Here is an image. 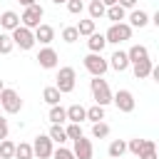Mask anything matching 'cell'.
<instances>
[{
    "label": "cell",
    "instance_id": "6da1fadb",
    "mask_svg": "<svg viewBox=\"0 0 159 159\" xmlns=\"http://www.w3.org/2000/svg\"><path fill=\"white\" fill-rule=\"evenodd\" d=\"M89 89H92V97H94V102H97L99 107H107V104L112 102V92H109L107 80L92 77V80H89Z\"/></svg>",
    "mask_w": 159,
    "mask_h": 159
},
{
    "label": "cell",
    "instance_id": "7a4b0ae2",
    "mask_svg": "<svg viewBox=\"0 0 159 159\" xmlns=\"http://www.w3.org/2000/svg\"><path fill=\"white\" fill-rule=\"evenodd\" d=\"M57 82H55V87L60 89V94H70L72 89H75V80H77V72H75V67H60V72H57V77H55Z\"/></svg>",
    "mask_w": 159,
    "mask_h": 159
},
{
    "label": "cell",
    "instance_id": "3957f363",
    "mask_svg": "<svg viewBox=\"0 0 159 159\" xmlns=\"http://www.w3.org/2000/svg\"><path fill=\"white\" fill-rule=\"evenodd\" d=\"M45 17V10H42V5H30V7H25V12L20 15V25L22 27H27V30H35L37 25H42L40 20Z\"/></svg>",
    "mask_w": 159,
    "mask_h": 159
},
{
    "label": "cell",
    "instance_id": "277c9868",
    "mask_svg": "<svg viewBox=\"0 0 159 159\" xmlns=\"http://www.w3.org/2000/svg\"><path fill=\"white\" fill-rule=\"evenodd\" d=\"M104 40L112 42V45H119V42H124V40H132V27H129L127 22H114V25H109V30L104 32Z\"/></svg>",
    "mask_w": 159,
    "mask_h": 159
},
{
    "label": "cell",
    "instance_id": "5b68a950",
    "mask_svg": "<svg viewBox=\"0 0 159 159\" xmlns=\"http://www.w3.org/2000/svg\"><path fill=\"white\" fill-rule=\"evenodd\" d=\"M0 107H2L7 114H17V112L22 109V99H20V94H17L15 89L5 87V89L0 92Z\"/></svg>",
    "mask_w": 159,
    "mask_h": 159
},
{
    "label": "cell",
    "instance_id": "8992f818",
    "mask_svg": "<svg viewBox=\"0 0 159 159\" xmlns=\"http://www.w3.org/2000/svg\"><path fill=\"white\" fill-rule=\"evenodd\" d=\"M10 37H12V45L15 47H20V50H32L35 47V35H32V30H27V27H15L12 32H10Z\"/></svg>",
    "mask_w": 159,
    "mask_h": 159
},
{
    "label": "cell",
    "instance_id": "52a82bcc",
    "mask_svg": "<svg viewBox=\"0 0 159 159\" xmlns=\"http://www.w3.org/2000/svg\"><path fill=\"white\" fill-rule=\"evenodd\" d=\"M84 70H87L92 77H102V75L109 70V65H107V60H104L102 55H97V52H89V55L84 57Z\"/></svg>",
    "mask_w": 159,
    "mask_h": 159
},
{
    "label": "cell",
    "instance_id": "ba28073f",
    "mask_svg": "<svg viewBox=\"0 0 159 159\" xmlns=\"http://www.w3.org/2000/svg\"><path fill=\"white\" fill-rule=\"evenodd\" d=\"M112 102H114V107H117L119 112H124V114L134 112V107H137V102H134V94H132L129 89H117V92L112 94Z\"/></svg>",
    "mask_w": 159,
    "mask_h": 159
},
{
    "label": "cell",
    "instance_id": "9c48e42d",
    "mask_svg": "<svg viewBox=\"0 0 159 159\" xmlns=\"http://www.w3.org/2000/svg\"><path fill=\"white\" fill-rule=\"evenodd\" d=\"M32 157L37 159H50L52 157V139L47 134H37L32 142Z\"/></svg>",
    "mask_w": 159,
    "mask_h": 159
},
{
    "label": "cell",
    "instance_id": "30bf717a",
    "mask_svg": "<svg viewBox=\"0 0 159 159\" xmlns=\"http://www.w3.org/2000/svg\"><path fill=\"white\" fill-rule=\"evenodd\" d=\"M72 154H75V159H92L94 147H92V142L82 134L80 139H75V149H72Z\"/></svg>",
    "mask_w": 159,
    "mask_h": 159
},
{
    "label": "cell",
    "instance_id": "8fae6325",
    "mask_svg": "<svg viewBox=\"0 0 159 159\" xmlns=\"http://www.w3.org/2000/svg\"><path fill=\"white\" fill-rule=\"evenodd\" d=\"M35 60L40 62V67H42V70H55L60 57H57V52H55L52 47H42V50L37 52V57H35Z\"/></svg>",
    "mask_w": 159,
    "mask_h": 159
},
{
    "label": "cell",
    "instance_id": "7c38bea8",
    "mask_svg": "<svg viewBox=\"0 0 159 159\" xmlns=\"http://www.w3.org/2000/svg\"><path fill=\"white\" fill-rule=\"evenodd\" d=\"M32 35H35V42H40V45H50L52 40H55V30L50 27V25H37L35 30H32Z\"/></svg>",
    "mask_w": 159,
    "mask_h": 159
},
{
    "label": "cell",
    "instance_id": "4fadbf2b",
    "mask_svg": "<svg viewBox=\"0 0 159 159\" xmlns=\"http://www.w3.org/2000/svg\"><path fill=\"white\" fill-rule=\"evenodd\" d=\"M127 60H129V65L144 62V60H149V50H147L144 45H132V47L127 50Z\"/></svg>",
    "mask_w": 159,
    "mask_h": 159
},
{
    "label": "cell",
    "instance_id": "5bb4252c",
    "mask_svg": "<svg viewBox=\"0 0 159 159\" xmlns=\"http://www.w3.org/2000/svg\"><path fill=\"white\" fill-rule=\"evenodd\" d=\"M0 27L7 30V32H12L15 27H20V15H17L15 10H5V12L0 15Z\"/></svg>",
    "mask_w": 159,
    "mask_h": 159
},
{
    "label": "cell",
    "instance_id": "9a60e30c",
    "mask_svg": "<svg viewBox=\"0 0 159 159\" xmlns=\"http://www.w3.org/2000/svg\"><path fill=\"white\" fill-rule=\"evenodd\" d=\"M112 70H117V72H124L127 67H129V60H127V52H122V50H117L112 57H109V62H107Z\"/></svg>",
    "mask_w": 159,
    "mask_h": 159
},
{
    "label": "cell",
    "instance_id": "2e32d148",
    "mask_svg": "<svg viewBox=\"0 0 159 159\" xmlns=\"http://www.w3.org/2000/svg\"><path fill=\"white\" fill-rule=\"evenodd\" d=\"M65 112H67V122H72V124H80V122L87 119V109H84L82 104H72V107H67Z\"/></svg>",
    "mask_w": 159,
    "mask_h": 159
},
{
    "label": "cell",
    "instance_id": "e0dca14e",
    "mask_svg": "<svg viewBox=\"0 0 159 159\" xmlns=\"http://www.w3.org/2000/svg\"><path fill=\"white\" fill-rule=\"evenodd\" d=\"M104 45H107V40H104V35H102V32H92V35H89V40H87L89 52H97V55H102Z\"/></svg>",
    "mask_w": 159,
    "mask_h": 159
},
{
    "label": "cell",
    "instance_id": "ac0fdd59",
    "mask_svg": "<svg viewBox=\"0 0 159 159\" xmlns=\"http://www.w3.org/2000/svg\"><path fill=\"white\" fill-rule=\"evenodd\" d=\"M127 25H129V27H147V25H149V15H147L144 10H132Z\"/></svg>",
    "mask_w": 159,
    "mask_h": 159
},
{
    "label": "cell",
    "instance_id": "d6986e66",
    "mask_svg": "<svg viewBox=\"0 0 159 159\" xmlns=\"http://www.w3.org/2000/svg\"><path fill=\"white\" fill-rule=\"evenodd\" d=\"M152 67H154V62H152V60H144V62L132 65V70H134V77H137V80H147V77L152 75Z\"/></svg>",
    "mask_w": 159,
    "mask_h": 159
},
{
    "label": "cell",
    "instance_id": "ffe728a7",
    "mask_svg": "<svg viewBox=\"0 0 159 159\" xmlns=\"http://www.w3.org/2000/svg\"><path fill=\"white\" fill-rule=\"evenodd\" d=\"M107 152H109V159H122V154L127 152V142L124 139H112Z\"/></svg>",
    "mask_w": 159,
    "mask_h": 159
},
{
    "label": "cell",
    "instance_id": "44dd1931",
    "mask_svg": "<svg viewBox=\"0 0 159 159\" xmlns=\"http://www.w3.org/2000/svg\"><path fill=\"white\" fill-rule=\"evenodd\" d=\"M42 99L50 104V107H55V104H60V99H62V94H60V89L52 84V87H45L42 89Z\"/></svg>",
    "mask_w": 159,
    "mask_h": 159
},
{
    "label": "cell",
    "instance_id": "7402d4cb",
    "mask_svg": "<svg viewBox=\"0 0 159 159\" xmlns=\"http://www.w3.org/2000/svg\"><path fill=\"white\" fill-rule=\"evenodd\" d=\"M47 137H50L52 142H57L60 147L67 142V132H65V127H62V124H52V127H50V132H47Z\"/></svg>",
    "mask_w": 159,
    "mask_h": 159
},
{
    "label": "cell",
    "instance_id": "603a6c76",
    "mask_svg": "<svg viewBox=\"0 0 159 159\" xmlns=\"http://www.w3.org/2000/svg\"><path fill=\"white\" fill-rule=\"evenodd\" d=\"M104 15H107V17H109V22L114 25V22H122V20L127 17V10H124V7H119V5H112V7H107V10H104Z\"/></svg>",
    "mask_w": 159,
    "mask_h": 159
},
{
    "label": "cell",
    "instance_id": "cb8c5ba5",
    "mask_svg": "<svg viewBox=\"0 0 159 159\" xmlns=\"http://www.w3.org/2000/svg\"><path fill=\"white\" fill-rule=\"evenodd\" d=\"M50 122H52V124H62V122H67V112H65V107H60V104L50 107Z\"/></svg>",
    "mask_w": 159,
    "mask_h": 159
},
{
    "label": "cell",
    "instance_id": "d4e9b609",
    "mask_svg": "<svg viewBox=\"0 0 159 159\" xmlns=\"http://www.w3.org/2000/svg\"><path fill=\"white\" fill-rule=\"evenodd\" d=\"M75 30H77V35H80V37H82V35H84V37H89V35L94 32V20H80V22L75 25Z\"/></svg>",
    "mask_w": 159,
    "mask_h": 159
},
{
    "label": "cell",
    "instance_id": "484cf974",
    "mask_svg": "<svg viewBox=\"0 0 159 159\" xmlns=\"http://www.w3.org/2000/svg\"><path fill=\"white\" fill-rule=\"evenodd\" d=\"M15 159H32V144L27 142L15 144Z\"/></svg>",
    "mask_w": 159,
    "mask_h": 159
},
{
    "label": "cell",
    "instance_id": "4316f807",
    "mask_svg": "<svg viewBox=\"0 0 159 159\" xmlns=\"http://www.w3.org/2000/svg\"><path fill=\"white\" fill-rule=\"evenodd\" d=\"M139 159H157V144L152 139H144V149L137 154Z\"/></svg>",
    "mask_w": 159,
    "mask_h": 159
},
{
    "label": "cell",
    "instance_id": "83f0119b",
    "mask_svg": "<svg viewBox=\"0 0 159 159\" xmlns=\"http://www.w3.org/2000/svg\"><path fill=\"white\" fill-rule=\"evenodd\" d=\"M104 5H102V0H92L89 2V20H99V17H104Z\"/></svg>",
    "mask_w": 159,
    "mask_h": 159
},
{
    "label": "cell",
    "instance_id": "f1b7e54d",
    "mask_svg": "<svg viewBox=\"0 0 159 159\" xmlns=\"http://www.w3.org/2000/svg\"><path fill=\"white\" fill-rule=\"evenodd\" d=\"M12 157H15V142L2 139L0 142V159H12Z\"/></svg>",
    "mask_w": 159,
    "mask_h": 159
},
{
    "label": "cell",
    "instance_id": "f546056e",
    "mask_svg": "<svg viewBox=\"0 0 159 159\" xmlns=\"http://www.w3.org/2000/svg\"><path fill=\"white\" fill-rule=\"evenodd\" d=\"M87 119H89L92 124H97V122H102V119H104V107H99V104H94V107H89V109H87Z\"/></svg>",
    "mask_w": 159,
    "mask_h": 159
},
{
    "label": "cell",
    "instance_id": "4dcf8cb0",
    "mask_svg": "<svg viewBox=\"0 0 159 159\" xmlns=\"http://www.w3.org/2000/svg\"><path fill=\"white\" fill-rule=\"evenodd\" d=\"M92 137H94V139H104V137H109V124H104V122L92 124Z\"/></svg>",
    "mask_w": 159,
    "mask_h": 159
},
{
    "label": "cell",
    "instance_id": "1f68e13d",
    "mask_svg": "<svg viewBox=\"0 0 159 159\" xmlns=\"http://www.w3.org/2000/svg\"><path fill=\"white\" fill-rule=\"evenodd\" d=\"M12 37L7 35V32H0V55H10L12 52Z\"/></svg>",
    "mask_w": 159,
    "mask_h": 159
},
{
    "label": "cell",
    "instance_id": "d6a6232c",
    "mask_svg": "<svg viewBox=\"0 0 159 159\" xmlns=\"http://www.w3.org/2000/svg\"><path fill=\"white\" fill-rule=\"evenodd\" d=\"M65 132H67V139H72V142L82 137V127H80V124H72V122L65 127Z\"/></svg>",
    "mask_w": 159,
    "mask_h": 159
},
{
    "label": "cell",
    "instance_id": "836d02e7",
    "mask_svg": "<svg viewBox=\"0 0 159 159\" xmlns=\"http://www.w3.org/2000/svg\"><path fill=\"white\" fill-rule=\"evenodd\" d=\"M62 40L72 45V42H77V40H80V35H77V30H75V27H62Z\"/></svg>",
    "mask_w": 159,
    "mask_h": 159
},
{
    "label": "cell",
    "instance_id": "e575fe53",
    "mask_svg": "<svg viewBox=\"0 0 159 159\" xmlns=\"http://www.w3.org/2000/svg\"><path fill=\"white\" fill-rule=\"evenodd\" d=\"M142 149H144V139H139V137H137V139H129V142H127V152L139 154Z\"/></svg>",
    "mask_w": 159,
    "mask_h": 159
},
{
    "label": "cell",
    "instance_id": "d590c367",
    "mask_svg": "<svg viewBox=\"0 0 159 159\" xmlns=\"http://www.w3.org/2000/svg\"><path fill=\"white\" fill-rule=\"evenodd\" d=\"M52 157H55V159H75L72 149H67V147H57V149H52Z\"/></svg>",
    "mask_w": 159,
    "mask_h": 159
},
{
    "label": "cell",
    "instance_id": "8d00e7d4",
    "mask_svg": "<svg viewBox=\"0 0 159 159\" xmlns=\"http://www.w3.org/2000/svg\"><path fill=\"white\" fill-rule=\"evenodd\" d=\"M65 5H67V10H70L72 15H80V12L84 10V2H82V0H67Z\"/></svg>",
    "mask_w": 159,
    "mask_h": 159
},
{
    "label": "cell",
    "instance_id": "74e56055",
    "mask_svg": "<svg viewBox=\"0 0 159 159\" xmlns=\"http://www.w3.org/2000/svg\"><path fill=\"white\" fill-rule=\"evenodd\" d=\"M7 132H10L7 119H5V117H0V142H2V139H7Z\"/></svg>",
    "mask_w": 159,
    "mask_h": 159
},
{
    "label": "cell",
    "instance_id": "f35d334b",
    "mask_svg": "<svg viewBox=\"0 0 159 159\" xmlns=\"http://www.w3.org/2000/svg\"><path fill=\"white\" fill-rule=\"evenodd\" d=\"M117 5L127 10V7H134V5H137V0H117Z\"/></svg>",
    "mask_w": 159,
    "mask_h": 159
},
{
    "label": "cell",
    "instance_id": "ab89813d",
    "mask_svg": "<svg viewBox=\"0 0 159 159\" xmlns=\"http://www.w3.org/2000/svg\"><path fill=\"white\" fill-rule=\"evenodd\" d=\"M102 5L104 7H112V5H117V0H102Z\"/></svg>",
    "mask_w": 159,
    "mask_h": 159
},
{
    "label": "cell",
    "instance_id": "60d3db41",
    "mask_svg": "<svg viewBox=\"0 0 159 159\" xmlns=\"http://www.w3.org/2000/svg\"><path fill=\"white\" fill-rule=\"evenodd\" d=\"M20 5H25V7H30V5H35V0H17Z\"/></svg>",
    "mask_w": 159,
    "mask_h": 159
},
{
    "label": "cell",
    "instance_id": "b9f144b4",
    "mask_svg": "<svg viewBox=\"0 0 159 159\" xmlns=\"http://www.w3.org/2000/svg\"><path fill=\"white\" fill-rule=\"evenodd\" d=\"M52 2H55V5H62V2H67V0H52Z\"/></svg>",
    "mask_w": 159,
    "mask_h": 159
},
{
    "label": "cell",
    "instance_id": "7bdbcfd3",
    "mask_svg": "<svg viewBox=\"0 0 159 159\" xmlns=\"http://www.w3.org/2000/svg\"><path fill=\"white\" fill-rule=\"evenodd\" d=\"M2 89H5V84H2V80H0V92H2Z\"/></svg>",
    "mask_w": 159,
    "mask_h": 159
}]
</instances>
